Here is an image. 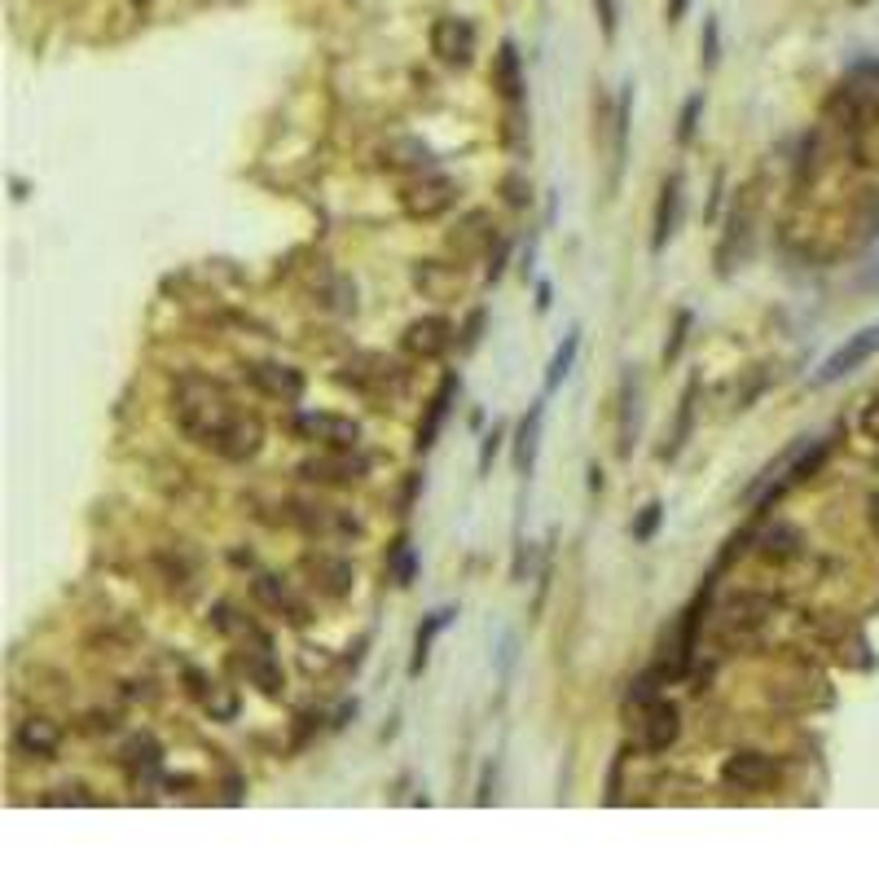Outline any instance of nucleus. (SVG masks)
Returning <instances> with one entry per match:
<instances>
[{"mask_svg": "<svg viewBox=\"0 0 879 879\" xmlns=\"http://www.w3.org/2000/svg\"><path fill=\"white\" fill-rule=\"evenodd\" d=\"M677 734H682V712H677V704H669V699L647 704V717H642V743H647L651 752H669L677 743Z\"/></svg>", "mask_w": 879, "mask_h": 879, "instance_id": "nucleus-7", "label": "nucleus"}, {"mask_svg": "<svg viewBox=\"0 0 879 879\" xmlns=\"http://www.w3.org/2000/svg\"><path fill=\"white\" fill-rule=\"evenodd\" d=\"M691 422H695V383L686 387V396H682V414H677V431H673L669 449H664V458H677V453L686 449V440H691Z\"/></svg>", "mask_w": 879, "mask_h": 879, "instance_id": "nucleus-23", "label": "nucleus"}, {"mask_svg": "<svg viewBox=\"0 0 879 879\" xmlns=\"http://www.w3.org/2000/svg\"><path fill=\"white\" fill-rule=\"evenodd\" d=\"M480 326H484V313H475V317H471V326H466V339H462L466 348H475V339H480Z\"/></svg>", "mask_w": 879, "mask_h": 879, "instance_id": "nucleus-33", "label": "nucleus"}, {"mask_svg": "<svg viewBox=\"0 0 879 879\" xmlns=\"http://www.w3.org/2000/svg\"><path fill=\"white\" fill-rule=\"evenodd\" d=\"M458 387H462V378H458V374H444L440 392L431 396V405H427V418H422V427H418V449H422V453H427L431 444H436L440 427H444V418H449L453 400H458Z\"/></svg>", "mask_w": 879, "mask_h": 879, "instance_id": "nucleus-12", "label": "nucleus"}, {"mask_svg": "<svg viewBox=\"0 0 879 879\" xmlns=\"http://www.w3.org/2000/svg\"><path fill=\"white\" fill-rule=\"evenodd\" d=\"M431 49L444 66H471L475 62V27L466 18H436L431 27Z\"/></svg>", "mask_w": 879, "mask_h": 879, "instance_id": "nucleus-4", "label": "nucleus"}, {"mask_svg": "<svg viewBox=\"0 0 879 879\" xmlns=\"http://www.w3.org/2000/svg\"><path fill=\"white\" fill-rule=\"evenodd\" d=\"M691 313H677V330H673V339L664 343V361H677L682 356V343H686V330H691Z\"/></svg>", "mask_w": 879, "mask_h": 879, "instance_id": "nucleus-30", "label": "nucleus"}, {"mask_svg": "<svg viewBox=\"0 0 879 879\" xmlns=\"http://www.w3.org/2000/svg\"><path fill=\"white\" fill-rule=\"evenodd\" d=\"M871 528H875V532H879V493H875V497H871Z\"/></svg>", "mask_w": 879, "mask_h": 879, "instance_id": "nucleus-36", "label": "nucleus"}, {"mask_svg": "<svg viewBox=\"0 0 879 879\" xmlns=\"http://www.w3.org/2000/svg\"><path fill=\"white\" fill-rule=\"evenodd\" d=\"M660 519H664V502H647V506H642V515L633 519V541L647 545L655 537V528H660Z\"/></svg>", "mask_w": 879, "mask_h": 879, "instance_id": "nucleus-26", "label": "nucleus"}, {"mask_svg": "<svg viewBox=\"0 0 879 879\" xmlns=\"http://www.w3.org/2000/svg\"><path fill=\"white\" fill-rule=\"evenodd\" d=\"M620 458H629L633 453V436H638V383H633V374H625V387H620Z\"/></svg>", "mask_w": 879, "mask_h": 879, "instance_id": "nucleus-21", "label": "nucleus"}, {"mask_svg": "<svg viewBox=\"0 0 879 879\" xmlns=\"http://www.w3.org/2000/svg\"><path fill=\"white\" fill-rule=\"evenodd\" d=\"M295 431L313 444H326V449H356L361 444V422L343 418V414H299L295 418Z\"/></svg>", "mask_w": 879, "mask_h": 879, "instance_id": "nucleus-3", "label": "nucleus"}, {"mask_svg": "<svg viewBox=\"0 0 879 879\" xmlns=\"http://www.w3.org/2000/svg\"><path fill=\"white\" fill-rule=\"evenodd\" d=\"M493 84H497V93H502L510 106H519V102H524V62H519L515 40H506L502 49H497V62H493Z\"/></svg>", "mask_w": 879, "mask_h": 879, "instance_id": "nucleus-13", "label": "nucleus"}, {"mask_svg": "<svg viewBox=\"0 0 879 879\" xmlns=\"http://www.w3.org/2000/svg\"><path fill=\"white\" fill-rule=\"evenodd\" d=\"M299 510V524H304L308 532H317V537H356L361 532V524L356 519H348V515H339V510H330V506H295Z\"/></svg>", "mask_w": 879, "mask_h": 879, "instance_id": "nucleus-17", "label": "nucleus"}, {"mask_svg": "<svg viewBox=\"0 0 879 879\" xmlns=\"http://www.w3.org/2000/svg\"><path fill=\"white\" fill-rule=\"evenodd\" d=\"M141 5H146V0H141Z\"/></svg>", "mask_w": 879, "mask_h": 879, "instance_id": "nucleus-37", "label": "nucleus"}, {"mask_svg": "<svg viewBox=\"0 0 879 879\" xmlns=\"http://www.w3.org/2000/svg\"><path fill=\"white\" fill-rule=\"evenodd\" d=\"M18 748L27 752V756H53L62 748V730H58V721H49V717H27L18 726Z\"/></svg>", "mask_w": 879, "mask_h": 879, "instance_id": "nucleus-15", "label": "nucleus"}, {"mask_svg": "<svg viewBox=\"0 0 879 879\" xmlns=\"http://www.w3.org/2000/svg\"><path fill=\"white\" fill-rule=\"evenodd\" d=\"M576 352H581V330H567L559 352L550 356V370H545V392H559L563 387V378L572 374V365H576Z\"/></svg>", "mask_w": 879, "mask_h": 879, "instance_id": "nucleus-20", "label": "nucleus"}, {"mask_svg": "<svg viewBox=\"0 0 879 879\" xmlns=\"http://www.w3.org/2000/svg\"><path fill=\"white\" fill-rule=\"evenodd\" d=\"M414 572H418V554L409 550V541H396V550H392V576H396V585H409V581H414Z\"/></svg>", "mask_w": 879, "mask_h": 879, "instance_id": "nucleus-27", "label": "nucleus"}, {"mask_svg": "<svg viewBox=\"0 0 879 879\" xmlns=\"http://www.w3.org/2000/svg\"><path fill=\"white\" fill-rule=\"evenodd\" d=\"M537 308H541V313L550 308V282H541V286H537Z\"/></svg>", "mask_w": 879, "mask_h": 879, "instance_id": "nucleus-35", "label": "nucleus"}, {"mask_svg": "<svg viewBox=\"0 0 879 879\" xmlns=\"http://www.w3.org/2000/svg\"><path fill=\"white\" fill-rule=\"evenodd\" d=\"M449 203H453V185L449 181H422V185L405 189V211L409 216L431 220V216H440Z\"/></svg>", "mask_w": 879, "mask_h": 879, "instance_id": "nucleus-16", "label": "nucleus"}, {"mask_svg": "<svg viewBox=\"0 0 879 879\" xmlns=\"http://www.w3.org/2000/svg\"><path fill=\"white\" fill-rule=\"evenodd\" d=\"M308 567L313 572H321V589H326L330 598H343L352 589V567L343 563V559H330V554H317V559H308Z\"/></svg>", "mask_w": 879, "mask_h": 879, "instance_id": "nucleus-22", "label": "nucleus"}, {"mask_svg": "<svg viewBox=\"0 0 879 879\" xmlns=\"http://www.w3.org/2000/svg\"><path fill=\"white\" fill-rule=\"evenodd\" d=\"M699 110H704V93L686 97V106H682V124H677V141H682V146L695 137V128H699Z\"/></svg>", "mask_w": 879, "mask_h": 879, "instance_id": "nucleus-28", "label": "nucleus"}, {"mask_svg": "<svg viewBox=\"0 0 879 879\" xmlns=\"http://www.w3.org/2000/svg\"><path fill=\"white\" fill-rule=\"evenodd\" d=\"M255 598H260L264 607L282 611V616L291 620V625H308V607L299 603V598L291 594V585L277 581V576H260V581H255Z\"/></svg>", "mask_w": 879, "mask_h": 879, "instance_id": "nucleus-14", "label": "nucleus"}, {"mask_svg": "<svg viewBox=\"0 0 879 879\" xmlns=\"http://www.w3.org/2000/svg\"><path fill=\"white\" fill-rule=\"evenodd\" d=\"M242 669H247V677L264 695H282V669H277V660L269 655V638H260L255 651L242 655Z\"/></svg>", "mask_w": 879, "mask_h": 879, "instance_id": "nucleus-18", "label": "nucleus"}, {"mask_svg": "<svg viewBox=\"0 0 879 879\" xmlns=\"http://www.w3.org/2000/svg\"><path fill=\"white\" fill-rule=\"evenodd\" d=\"M629 106H633V84H625L616 102V176L625 168V146H629Z\"/></svg>", "mask_w": 879, "mask_h": 879, "instance_id": "nucleus-24", "label": "nucleus"}, {"mask_svg": "<svg viewBox=\"0 0 879 879\" xmlns=\"http://www.w3.org/2000/svg\"><path fill=\"white\" fill-rule=\"evenodd\" d=\"M721 778H726L730 787H739V792H761V787L774 783V761L761 752H739L726 761V770H721Z\"/></svg>", "mask_w": 879, "mask_h": 879, "instance_id": "nucleus-9", "label": "nucleus"}, {"mask_svg": "<svg viewBox=\"0 0 879 879\" xmlns=\"http://www.w3.org/2000/svg\"><path fill=\"white\" fill-rule=\"evenodd\" d=\"M251 383L260 387L264 396L273 400H286V405H295L299 396H304V374L291 370V365H273V361H260L251 365Z\"/></svg>", "mask_w": 879, "mask_h": 879, "instance_id": "nucleus-10", "label": "nucleus"}, {"mask_svg": "<svg viewBox=\"0 0 879 879\" xmlns=\"http://www.w3.org/2000/svg\"><path fill=\"white\" fill-rule=\"evenodd\" d=\"M686 9H691V0H669V22H682Z\"/></svg>", "mask_w": 879, "mask_h": 879, "instance_id": "nucleus-34", "label": "nucleus"}, {"mask_svg": "<svg viewBox=\"0 0 879 879\" xmlns=\"http://www.w3.org/2000/svg\"><path fill=\"white\" fill-rule=\"evenodd\" d=\"M449 348H453V321H444V317H422L405 330V352L422 356V361L444 356Z\"/></svg>", "mask_w": 879, "mask_h": 879, "instance_id": "nucleus-8", "label": "nucleus"}, {"mask_svg": "<svg viewBox=\"0 0 879 879\" xmlns=\"http://www.w3.org/2000/svg\"><path fill=\"white\" fill-rule=\"evenodd\" d=\"M682 172H673L669 181L660 185V203H655V225H651V251L660 255L664 247H669V238L677 233V225H682Z\"/></svg>", "mask_w": 879, "mask_h": 879, "instance_id": "nucleus-6", "label": "nucleus"}, {"mask_svg": "<svg viewBox=\"0 0 879 879\" xmlns=\"http://www.w3.org/2000/svg\"><path fill=\"white\" fill-rule=\"evenodd\" d=\"M699 62H704V71H717V62H721V22H717V18H704V36H699Z\"/></svg>", "mask_w": 879, "mask_h": 879, "instance_id": "nucleus-25", "label": "nucleus"}, {"mask_svg": "<svg viewBox=\"0 0 879 879\" xmlns=\"http://www.w3.org/2000/svg\"><path fill=\"white\" fill-rule=\"evenodd\" d=\"M862 431H866V436H875V440H879V400H875V405L862 414Z\"/></svg>", "mask_w": 879, "mask_h": 879, "instance_id": "nucleus-32", "label": "nucleus"}, {"mask_svg": "<svg viewBox=\"0 0 879 879\" xmlns=\"http://www.w3.org/2000/svg\"><path fill=\"white\" fill-rule=\"evenodd\" d=\"M875 352H879V326H866V330H858V335L844 339L840 348L818 365V374L809 378V383H814V387H831V383H840L844 374H853L858 365H866Z\"/></svg>", "mask_w": 879, "mask_h": 879, "instance_id": "nucleus-2", "label": "nucleus"}, {"mask_svg": "<svg viewBox=\"0 0 879 879\" xmlns=\"http://www.w3.org/2000/svg\"><path fill=\"white\" fill-rule=\"evenodd\" d=\"M453 616H458L453 607H440V611H431V616L422 620V629H418V638H414V660H409V677H422V669H427V655H431V642H436L440 633L449 629Z\"/></svg>", "mask_w": 879, "mask_h": 879, "instance_id": "nucleus-19", "label": "nucleus"}, {"mask_svg": "<svg viewBox=\"0 0 879 879\" xmlns=\"http://www.w3.org/2000/svg\"><path fill=\"white\" fill-rule=\"evenodd\" d=\"M176 418H181V427L203 449H216L220 458H233V462L251 458L264 440L260 418L242 414L225 396V387L207 383V378H181V387H176Z\"/></svg>", "mask_w": 879, "mask_h": 879, "instance_id": "nucleus-1", "label": "nucleus"}, {"mask_svg": "<svg viewBox=\"0 0 879 879\" xmlns=\"http://www.w3.org/2000/svg\"><path fill=\"white\" fill-rule=\"evenodd\" d=\"M365 471H370V462L356 458L352 449L321 453V458H308L304 466H299V475H304V480H321V484H356Z\"/></svg>", "mask_w": 879, "mask_h": 879, "instance_id": "nucleus-5", "label": "nucleus"}, {"mask_svg": "<svg viewBox=\"0 0 879 879\" xmlns=\"http://www.w3.org/2000/svg\"><path fill=\"white\" fill-rule=\"evenodd\" d=\"M594 5H598V22H603V36L616 40V31H620V0H594Z\"/></svg>", "mask_w": 879, "mask_h": 879, "instance_id": "nucleus-29", "label": "nucleus"}, {"mask_svg": "<svg viewBox=\"0 0 879 879\" xmlns=\"http://www.w3.org/2000/svg\"><path fill=\"white\" fill-rule=\"evenodd\" d=\"M541 422H545V400H532L524 422H519V436H515V471L532 475V466H537V449H541Z\"/></svg>", "mask_w": 879, "mask_h": 879, "instance_id": "nucleus-11", "label": "nucleus"}, {"mask_svg": "<svg viewBox=\"0 0 879 879\" xmlns=\"http://www.w3.org/2000/svg\"><path fill=\"white\" fill-rule=\"evenodd\" d=\"M497 449H502V427H493V431H488V436H484V444H480V475L493 471Z\"/></svg>", "mask_w": 879, "mask_h": 879, "instance_id": "nucleus-31", "label": "nucleus"}]
</instances>
